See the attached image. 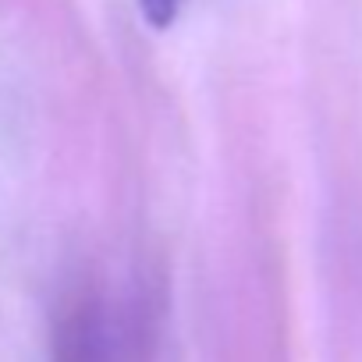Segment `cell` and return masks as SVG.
Segmentation results:
<instances>
[{
    "mask_svg": "<svg viewBox=\"0 0 362 362\" xmlns=\"http://www.w3.org/2000/svg\"><path fill=\"white\" fill-rule=\"evenodd\" d=\"M181 4H185V0H139V8H142V15L153 29H167L177 18Z\"/></svg>",
    "mask_w": 362,
    "mask_h": 362,
    "instance_id": "obj_1",
    "label": "cell"
}]
</instances>
